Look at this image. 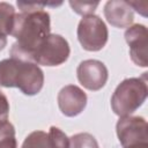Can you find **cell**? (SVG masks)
<instances>
[{"mask_svg":"<svg viewBox=\"0 0 148 148\" xmlns=\"http://www.w3.org/2000/svg\"><path fill=\"white\" fill-rule=\"evenodd\" d=\"M50 15L43 9H23L15 15L12 36L16 39L10 57L30 61L35 50L50 35Z\"/></svg>","mask_w":148,"mask_h":148,"instance_id":"obj_1","label":"cell"},{"mask_svg":"<svg viewBox=\"0 0 148 148\" xmlns=\"http://www.w3.org/2000/svg\"><path fill=\"white\" fill-rule=\"evenodd\" d=\"M44 84V73L31 61L8 58L0 61V86L18 88L24 95L38 94Z\"/></svg>","mask_w":148,"mask_h":148,"instance_id":"obj_2","label":"cell"},{"mask_svg":"<svg viewBox=\"0 0 148 148\" xmlns=\"http://www.w3.org/2000/svg\"><path fill=\"white\" fill-rule=\"evenodd\" d=\"M148 95L147 73L140 77L123 80L111 97L112 111L119 117L131 116L146 101Z\"/></svg>","mask_w":148,"mask_h":148,"instance_id":"obj_3","label":"cell"},{"mask_svg":"<svg viewBox=\"0 0 148 148\" xmlns=\"http://www.w3.org/2000/svg\"><path fill=\"white\" fill-rule=\"evenodd\" d=\"M71 53L68 42L60 35L50 34L32 53L30 61L43 66H59Z\"/></svg>","mask_w":148,"mask_h":148,"instance_id":"obj_4","label":"cell"},{"mask_svg":"<svg viewBox=\"0 0 148 148\" xmlns=\"http://www.w3.org/2000/svg\"><path fill=\"white\" fill-rule=\"evenodd\" d=\"M109 37V31L103 20L97 15H87L81 18L77 25V39L87 51L102 50Z\"/></svg>","mask_w":148,"mask_h":148,"instance_id":"obj_5","label":"cell"},{"mask_svg":"<svg viewBox=\"0 0 148 148\" xmlns=\"http://www.w3.org/2000/svg\"><path fill=\"white\" fill-rule=\"evenodd\" d=\"M116 132L123 148L140 142H148L147 121L139 116L120 117L116 125Z\"/></svg>","mask_w":148,"mask_h":148,"instance_id":"obj_6","label":"cell"},{"mask_svg":"<svg viewBox=\"0 0 148 148\" xmlns=\"http://www.w3.org/2000/svg\"><path fill=\"white\" fill-rule=\"evenodd\" d=\"M77 80L88 90H99L102 89L109 77L106 66L96 59H88L80 62L76 69Z\"/></svg>","mask_w":148,"mask_h":148,"instance_id":"obj_7","label":"cell"},{"mask_svg":"<svg viewBox=\"0 0 148 148\" xmlns=\"http://www.w3.org/2000/svg\"><path fill=\"white\" fill-rule=\"evenodd\" d=\"M125 39L130 46V56L132 61L140 66H148V51H147V28L143 24H134L125 31Z\"/></svg>","mask_w":148,"mask_h":148,"instance_id":"obj_8","label":"cell"},{"mask_svg":"<svg viewBox=\"0 0 148 148\" xmlns=\"http://www.w3.org/2000/svg\"><path fill=\"white\" fill-rule=\"evenodd\" d=\"M57 101L62 114L66 117H75L84 110L87 105V95L77 86L68 84L60 89Z\"/></svg>","mask_w":148,"mask_h":148,"instance_id":"obj_9","label":"cell"},{"mask_svg":"<svg viewBox=\"0 0 148 148\" xmlns=\"http://www.w3.org/2000/svg\"><path fill=\"white\" fill-rule=\"evenodd\" d=\"M104 16L106 21L116 28H127L133 23L134 13L127 1L110 0L104 6Z\"/></svg>","mask_w":148,"mask_h":148,"instance_id":"obj_10","label":"cell"},{"mask_svg":"<svg viewBox=\"0 0 148 148\" xmlns=\"http://www.w3.org/2000/svg\"><path fill=\"white\" fill-rule=\"evenodd\" d=\"M15 15V9L10 3L0 2V36L7 37L12 34Z\"/></svg>","mask_w":148,"mask_h":148,"instance_id":"obj_11","label":"cell"},{"mask_svg":"<svg viewBox=\"0 0 148 148\" xmlns=\"http://www.w3.org/2000/svg\"><path fill=\"white\" fill-rule=\"evenodd\" d=\"M0 148H17L15 128L8 120L0 123Z\"/></svg>","mask_w":148,"mask_h":148,"instance_id":"obj_12","label":"cell"},{"mask_svg":"<svg viewBox=\"0 0 148 148\" xmlns=\"http://www.w3.org/2000/svg\"><path fill=\"white\" fill-rule=\"evenodd\" d=\"M21 148H51L47 133L43 131L31 132L24 139Z\"/></svg>","mask_w":148,"mask_h":148,"instance_id":"obj_13","label":"cell"},{"mask_svg":"<svg viewBox=\"0 0 148 148\" xmlns=\"http://www.w3.org/2000/svg\"><path fill=\"white\" fill-rule=\"evenodd\" d=\"M69 148H98V143L91 134L77 133L69 138Z\"/></svg>","mask_w":148,"mask_h":148,"instance_id":"obj_14","label":"cell"},{"mask_svg":"<svg viewBox=\"0 0 148 148\" xmlns=\"http://www.w3.org/2000/svg\"><path fill=\"white\" fill-rule=\"evenodd\" d=\"M47 135L51 148H69V139L60 128L51 126Z\"/></svg>","mask_w":148,"mask_h":148,"instance_id":"obj_15","label":"cell"},{"mask_svg":"<svg viewBox=\"0 0 148 148\" xmlns=\"http://www.w3.org/2000/svg\"><path fill=\"white\" fill-rule=\"evenodd\" d=\"M99 5L98 1H69V6L72 7V9L83 16L87 15H92V13L96 10L97 6Z\"/></svg>","mask_w":148,"mask_h":148,"instance_id":"obj_16","label":"cell"},{"mask_svg":"<svg viewBox=\"0 0 148 148\" xmlns=\"http://www.w3.org/2000/svg\"><path fill=\"white\" fill-rule=\"evenodd\" d=\"M9 114V102L6 95L0 90V123L6 121Z\"/></svg>","mask_w":148,"mask_h":148,"instance_id":"obj_17","label":"cell"},{"mask_svg":"<svg viewBox=\"0 0 148 148\" xmlns=\"http://www.w3.org/2000/svg\"><path fill=\"white\" fill-rule=\"evenodd\" d=\"M126 148H148V142H140V143H135L132 146H128Z\"/></svg>","mask_w":148,"mask_h":148,"instance_id":"obj_18","label":"cell"},{"mask_svg":"<svg viewBox=\"0 0 148 148\" xmlns=\"http://www.w3.org/2000/svg\"><path fill=\"white\" fill-rule=\"evenodd\" d=\"M6 45H7V37L6 36H0V51L3 50Z\"/></svg>","mask_w":148,"mask_h":148,"instance_id":"obj_19","label":"cell"}]
</instances>
